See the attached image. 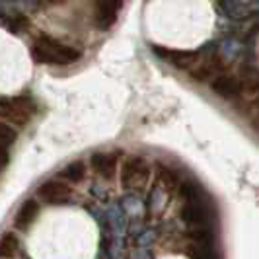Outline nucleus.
<instances>
[{"instance_id":"9b49d317","label":"nucleus","mask_w":259,"mask_h":259,"mask_svg":"<svg viewBox=\"0 0 259 259\" xmlns=\"http://www.w3.org/2000/svg\"><path fill=\"white\" fill-rule=\"evenodd\" d=\"M39 212H41V203L37 199H26L14 212V226L18 230H27L37 221Z\"/></svg>"},{"instance_id":"2eb2a0df","label":"nucleus","mask_w":259,"mask_h":259,"mask_svg":"<svg viewBox=\"0 0 259 259\" xmlns=\"http://www.w3.org/2000/svg\"><path fill=\"white\" fill-rule=\"evenodd\" d=\"M18 253H20V238L12 230H6L0 236V259H14L18 257Z\"/></svg>"},{"instance_id":"0eeeda50","label":"nucleus","mask_w":259,"mask_h":259,"mask_svg":"<svg viewBox=\"0 0 259 259\" xmlns=\"http://www.w3.org/2000/svg\"><path fill=\"white\" fill-rule=\"evenodd\" d=\"M182 221L189 226V230H210L208 226L212 221V212H210V205L205 201V195L183 201Z\"/></svg>"},{"instance_id":"f03ea898","label":"nucleus","mask_w":259,"mask_h":259,"mask_svg":"<svg viewBox=\"0 0 259 259\" xmlns=\"http://www.w3.org/2000/svg\"><path fill=\"white\" fill-rule=\"evenodd\" d=\"M154 174V166L150 164V160H146L143 154H127L123 158L121 171H119V182L123 185V189H143L146 183L150 182Z\"/></svg>"},{"instance_id":"7ed1b4c3","label":"nucleus","mask_w":259,"mask_h":259,"mask_svg":"<svg viewBox=\"0 0 259 259\" xmlns=\"http://www.w3.org/2000/svg\"><path fill=\"white\" fill-rule=\"evenodd\" d=\"M230 70H232L230 61H226L219 51H212L203 55L201 61L197 63V66L187 72V76L191 78L193 82H197V84H207V86H210V82H214L219 76L230 72Z\"/></svg>"},{"instance_id":"f8f14e48","label":"nucleus","mask_w":259,"mask_h":259,"mask_svg":"<svg viewBox=\"0 0 259 259\" xmlns=\"http://www.w3.org/2000/svg\"><path fill=\"white\" fill-rule=\"evenodd\" d=\"M121 8H123L121 2H98L94 6V26L100 29H109L115 24Z\"/></svg>"},{"instance_id":"39448f33","label":"nucleus","mask_w":259,"mask_h":259,"mask_svg":"<svg viewBox=\"0 0 259 259\" xmlns=\"http://www.w3.org/2000/svg\"><path fill=\"white\" fill-rule=\"evenodd\" d=\"M74 185L63 182L59 178H51L39 183L37 191H35V199L41 205H49V207H61V205H68L74 199Z\"/></svg>"},{"instance_id":"423d86ee","label":"nucleus","mask_w":259,"mask_h":259,"mask_svg":"<svg viewBox=\"0 0 259 259\" xmlns=\"http://www.w3.org/2000/svg\"><path fill=\"white\" fill-rule=\"evenodd\" d=\"M35 113V102L29 96H16L0 102V119L24 127Z\"/></svg>"},{"instance_id":"20e7f679","label":"nucleus","mask_w":259,"mask_h":259,"mask_svg":"<svg viewBox=\"0 0 259 259\" xmlns=\"http://www.w3.org/2000/svg\"><path fill=\"white\" fill-rule=\"evenodd\" d=\"M123 150H100L94 152L88 160L92 174L100 178L104 183H113L119 178L121 164H123Z\"/></svg>"},{"instance_id":"1a4fd4ad","label":"nucleus","mask_w":259,"mask_h":259,"mask_svg":"<svg viewBox=\"0 0 259 259\" xmlns=\"http://www.w3.org/2000/svg\"><path fill=\"white\" fill-rule=\"evenodd\" d=\"M154 53L164 59L166 63L178 68V70H183V72H189L191 68L197 66V63L201 61L203 53L201 51H187V49H168V47H160V45H154L152 47Z\"/></svg>"},{"instance_id":"4468645a","label":"nucleus","mask_w":259,"mask_h":259,"mask_svg":"<svg viewBox=\"0 0 259 259\" xmlns=\"http://www.w3.org/2000/svg\"><path fill=\"white\" fill-rule=\"evenodd\" d=\"M236 74L240 78V84H242V90L244 96H259V66L253 65H242Z\"/></svg>"},{"instance_id":"f3484780","label":"nucleus","mask_w":259,"mask_h":259,"mask_svg":"<svg viewBox=\"0 0 259 259\" xmlns=\"http://www.w3.org/2000/svg\"><path fill=\"white\" fill-rule=\"evenodd\" d=\"M4 24L8 26L12 33H22V31H27L29 20L26 16H12V18H4Z\"/></svg>"},{"instance_id":"f257e3e1","label":"nucleus","mask_w":259,"mask_h":259,"mask_svg":"<svg viewBox=\"0 0 259 259\" xmlns=\"http://www.w3.org/2000/svg\"><path fill=\"white\" fill-rule=\"evenodd\" d=\"M29 53L35 63L47 66H68L80 59V51L76 47L47 33H39L33 39Z\"/></svg>"},{"instance_id":"9d476101","label":"nucleus","mask_w":259,"mask_h":259,"mask_svg":"<svg viewBox=\"0 0 259 259\" xmlns=\"http://www.w3.org/2000/svg\"><path fill=\"white\" fill-rule=\"evenodd\" d=\"M154 176L166 191H174V193H180L183 182L187 180L180 169L174 168L171 164H164V162H158L154 166Z\"/></svg>"},{"instance_id":"dca6fc26","label":"nucleus","mask_w":259,"mask_h":259,"mask_svg":"<svg viewBox=\"0 0 259 259\" xmlns=\"http://www.w3.org/2000/svg\"><path fill=\"white\" fill-rule=\"evenodd\" d=\"M16 143V131L10 123L0 119V148L10 150V146Z\"/></svg>"},{"instance_id":"6e6552de","label":"nucleus","mask_w":259,"mask_h":259,"mask_svg":"<svg viewBox=\"0 0 259 259\" xmlns=\"http://www.w3.org/2000/svg\"><path fill=\"white\" fill-rule=\"evenodd\" d=\"M208 88L217 98H221L222 102H230L236 105L244 100V90H242V84H240L236 70H230V72L219 76L214 82H210Z\"/></svg>"},{"instance_id":"ddd939ff","label":"nucleus","mask_w":259,"mask_h":259,"mask_svg":"<svg viewBox=\"0 0 259 259\" xmlns=\"http://www.w3.org/2000/svg\"><path fill=\"white\" fill-rule=\"evenodd\" d=\"M88 169H90V166L84 160H72V162H68L66 166L59 169L57 178L66 183H70V185H78V183H82L86 180Z\"/></svg>"}]
</instances>
